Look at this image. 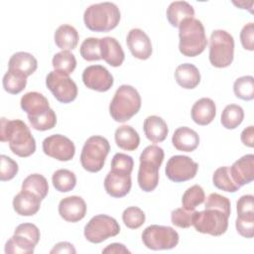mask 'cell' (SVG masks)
Instances as JSON below:
<instances>
[{
  "instance_id": "cell-1",
  "label": "cell",
  "mask_w": 254,
  "mask_h": 254,
  "mask_svg": "<svg viewBox=\"0 0 254 254\" xmlns=\"http://www.w3.org/2000/svg\"><path fill=\"white\" fill-rule=\"evenodd\" d=\"M1 142H8L13 154L21 158L30 157L36 151V141L27 124L20 120L1 118Z\"/></svg>"
},
{
  "instance_id": "cell-2",
  "label": "cell",
  "mask_w": 254,
  "mask_h": 254,
  "mask_svg": "<svg viewBox=\"0 0 254 254\" xmlns=\"http://www.w3.org/2000/svg\"><path fill=\"white\" fill-rule=\"evenodd\" d=\"M164 150L157 145L147 146L140 155L138 185L145 192L153 191L159 183V169L164 161Z\"/></svg>"
},
{
  "instance_id": "cell-3",
  "label": "cell",
  "mask_w": 254,
  "mask_h": 254,
  "mask_svg": "<svg viewBox=\"0 0 254 254\" xmlns=\"http://www.w3.org/2000/svg\"><path fill=\"white\" fill-rule=\"evenodd\" d=\"M179 38V50L186 57H196L200 55L207 45L204 27L195 18L185 19L180 24Z\"/></svg>"
},
{
  "instance_id": "cell-4",
  "label": "cell",
  "mask_w": 254,
  "mask_h": 254,
  "mask_svg": "<svg viewBox=\"0 0 254 254\" xmlns=\"http://www.w3.org/2000/svg\"><path fill=\"white\" fill-rule=\"evenodd\" d=\"M120 11L112 2H101L88 6L83 14L85 27L92 32H108L117 27Z\"/></svg>"
},
{
  "instance_id": "cell-5",
  "label": "cell",
  "mask_w": 254,
  "mask_h": 254,
  "mask_svg": "<svg viewBox=\"0 0 254 254\" xmlns=\"http://www.w3.org/2000/svg\"><path fill=\"white\" fill-rule=\"evenodd\" d=\"M141 108V96L131 85L123 84L117 88L109 104V113L116 122L130 120Z\"/></svg>"
},
{
  "instance_id": "cell-6",
  "label": "cell",
  "mask_w": 254,
  "mask_h": 254,
  "mask_svg": "<svg viewBox=\"0 0 254 254\" xmlns=\"http://www.w3.org/2000/svg\"><path fill=\"white\" fill-rule=\"evenodd\" d=\"M110 151V145L106 138L98 135L89 137L85 142L80 154L82 168L90 173L99 172L105 163Z\"/></svg>"
},
{
  "instance_id": "cell-7",
  "label": "cell",
  "mask_w": 254,
  "mask_h": 254,
  "mask_svg": "<svg viewBox=\"0 0 254 254\" xmlns=\"http://www.w3.org/2000/svg\"><path fill=\"white\" fill-rule=\"evenodd\" d=\"M234 57L233 37L224 30L212 31L209 39V62L218 68L229 66Z\"/></svg>"
},
{
  "instance_id": "cell-8",
  "label": "cell",
  "mask_w": 254,
  "mask_h": 254,
  "mask_svg": "<svg viewBox=\"0 0 254 254\" xmlns=\"http://www.w3.org/2000/svg\"><path fill=\"white\" fill-rule=\"evenodd\" d=\"M228 218L222 211L214 208H205L201 211H194L192 225L197 232L220 236L228 227Z\"/></svg>"
},
{
  "instance_id": "cell-9",
  "label": "cell",
  "mask_w": 254,
  "mask_h": 254,
  "mask_svg": "<svg viewBox=\"0 0 254 254\" xmlns=\"http://www.w3.org/2000/svg\"><path fill=\"white\" fill-rule=\"evenodd\" d=\"M179 233L170 226L153 224L146 227L142 233L144 245L151 250H169L179 243Z\"/></svg>"
},
{
  "instance_id": "cell-10",
  "label": "cell",
  "mask_w": 254,
  "mask_h": 254,
  "mask_svg": "<svg viewBox=\"0 0 254 254\" xmlns=\"http://www.w3.org/2000/svg\"><path fill=\"white\" fill-rule=\"evenodd\" d=\"M120 232L117 220L106 214L93 216L84 226V236L91 243H101L109 237L116 236Z\"/></svg>"
},
{
  "instance_id": "cell-11",
  "label": "cell",
  "mask_w": 254,
  "mask_h": 254,
  "mask_svg": "<svg viewBox=\"0 0 254 254\" xmlns=\"http://www.w3.org/2000/svg\"><path fill=\"white\" fill-rule=\"evenodd\" d=\"M46 85L61 103H69L77 96L76 83L63 72L54 70L48 73Z\"/></svg>"
},
{
  "instance_id": "cell-12",
  "label": "cell",
  "mask_w": 254,
  "mask_h": 254,
  "mask_svg": "<svg viewBox=\"0 0 254 254\" xmlns=\"http://www.w3.org/2000/svg\"><path fill=\"white\" fill-rule=\"evenodd\" d=\"M197 170V163L184 155L172 156L168 160L165 168L166 176L169 180L175 183H183L193 179Z\"/></svg>"
},
{
  "instance_id": "cell-13",
  "label": "cell",
  "mask_w": 254,
  "mask_h": 254,
  "mask_svg": "<svg viewBox=\"0 0 254 254\" xmlns=\"http://www.w3.org/2000/svg\"><path fill=\"white\" fill-rule=\"evenodd\" d=\"M42 147L47 156L61 162L70 161L75 154L73 142L61 134H55L45 138Z\"/></svg>"
},
{
  "instance_id": "cell-14",
  "label": "cell",
  "mask_w": 254,
  "mask_h": 254,
  "mask_svg": "<svg viewBox=\"0 0 254 254\" xmlns=\"http://www.w3.org/2000/svg\"><path fill=\"white\" fill-rule=\"evenodd\" d=\"M82 81L84 85L98 92H105L113 85V76L108 69L100 64L89 65L82 72Z\"/></svg>"
},
{
  "instance_id": "cell-15",
  "label": "cell",
  "mask_w": 254,
  "mask_h": 254,
  "mask_svg": "<svg viewBox=\"0 0 254 254\" xmlns=\"http://www.w3.org/2000/svg\"><path fill=\"white\" fill-rule=\"evenodd\" d=\"M132 186L131 174L110 170L104 179V189L112 197H123L129 193Z\"/></svg>"
},
{
  "instance_id": "cell-16",
  "label": "cell",
  "mask_w": 254,
  "mask_h": 254,
  "mask_svg": "<svg viewBox=\"0 0 254 254\" xmlns=\"http://www.w3.org/2000/svg\"><path fill=\"white\" fill-rule=\"evenodd\" d=\"M127 46L133 57L139 60H147L152 55V44L148 35L141 29H132L126 38Z\"/></svg>"
},
{
  "instance_id": "cell-17",
  "label": "cell",
  "mask_w": 254,
  "mask_h": 254,
  "mask_svg": "<svg viewBox=\"0 0 254 254\" xmlns=\"http://www.w3.org/2000/svg\"><path fill=\"white\" fill-rule=\"evenodd\" d=\"M59 213L67 222H77L86 214V203L81 196H66L59 203Z\"/></svg>"
},
{
  "instance_id": "cell-18",
  "label": "cell",
  "mask_w": 254,
  "mask_h": 254,
  "mask_svg": "<svg viewBox=\"0 0 254 254\" xmlns=\"http://www.w3.org/2000/svg\"><path fill=\"white\" fill-rule=\"evenodd\" d=\"M232 180L238 187L251 183L254 179V155L247 154L229 167Z\"/></svg>"
},
{
  "instance_id": "cell-19",
  "label": "cell",
  "mask_w": 254,
  "mask_h": 254,
  "mask_svg": "<svg viewBox=\"0 0 254 254\" xmlns=\"http://www.w3.org/2000/svg\"><path fill=\"white\" fill-rule=\"evenodd\" d=\"M100 55L109 65L117 67L124 62V51L119 42L112 37H104L100 39Z\"/></svg>"
},
{
  "instance_id": "cell-20",
  "label": "cell",
  "mask_w": 254,
  "mask_h": 254,
  "mask_svg": "<svg viewBox=\"0 0 254 254\" xmlns=\"http://www.w3.org/2000/svg\"><path fill=\"white\" fill-rule=\"evenodd\" d=\"M41 201L42 199L36 194L21 190L13 198V208L19 215L32 216L39 211Z\"/></svg>"
},
{
  "instance_id": "cell-21",
  "label": "cell",
  "mask_w": 254,
  "mask_h": 254,
  "mask_svg": "<svg viewBox=\"0 0 254 254\" xmlns=\"http://www.w3.org/2000/svg\"><path fill=\"white\" fill-rule=\"evenodd\" d=\"M190 115L192 121L197 125H208L216 115V106L214 101L208 97H202L196 100L191 107Z\"/></svg>"
},
{
  "instance_id": "cell-22",
  "label": "cell",
  "mask_w": 254,
  "mask_h": 254,
  "mask_svg": "<svg viewBox=\"0 0 254 254\" xmlns=\"http://www.w3.org/2000/svg\"><path fill=\"white\" fill-rule=\"evenodd\" d=\"M38 67V62L36 58L26 52L15 53L9 60L8 70L19 73L28 77L36 71Z\"/></svg>"
},
{
  "instance_id": "cell-23",
  "label": "cell",
  "mask_w": 254,
  "mask_h": 254,
  "mask_svg": "<svg viewBox=\"0 0 254 254\" xmlns=\"http://www.w3.org/2000/svg\"><path fill=\"white\" fill-rule=\"evenodd\" d=\"M172 143L178 151L192 152L198 147L199 136L194 130L183 126L175 130L172 137Z\"/></svg>"
},
{
  "instance_id": "cell-24",
  "label": "cell",
  "mask_w": 254,
  "mask_h": 254,
  "mask_svg": "<svg viewBox=\"0 0 254 254\" xmlns=\"http://www.w3.org/2000/svg\"><path fill=\"white\" fill-rule=\"evenodd\" d=\"M144 133L149 141L152 143L163 142L169 133L167 123L163 118L157 115H150L144 120Z\"/></svg>"
},
{
  "instance_id": "cell-25",
  "label": "cell",
  "mask_w": 254,
  "mask_h": 254,
  "mask_svg": "<svg viewBox=\"0 0 254 254\" xmlns=\"http://www.w3.org/2000/svg\"><path fill=\"white\" fill-rule=\"evenodd\" d=\"M20 105L28 116H36L50 109L47 97L37 91L25 93L21 98Z\"/></svg>"
},
{
  "instance_id": "cell-26",
  "label": "cell",
  "mask_w": 254,
  "mask_h": 254,
  "mask_svg": "<svg viewBox=\"0 0 254 254\" xmlns=\"http://www.w3.org/2000/svg\"><path fill=\"white\" fill-rule=\"evenodd\" d=\"M177 83L185 89L195 88L200 82V73L198 68L192 64H182L175 70Z\"/></svg>"
},
{
  "instance_id": "cell-27",
  "label": "cell",
  "mask_w": 254,
  "mask_h": 254,
  "mask_svg": "<svg viewBox=\"0 0 254 254\" xmlns=\"http://www.w3.org/2000/svg\"><path fill=\"white\" fill-rule=\"evenodd\" d=\"M114 139L116 145L125 151H134L139 147L140 136L130 125H122L115 130Z\"/></svg>"
},
{
  "instance_id": "cell-28",
  "label": "cell",
  "mask_w": 254,
  "mask_h": 254,
  "mask_svg": "<svg viewBox=\"0 0 254 254\" xmlns=\"http://www.w3.org/2000/svg\"><path fill=\"white\" fill-rule=\"evenodd\" d=\"M166 15L173 27H179L185 19L193 18L194 10L187 1H174L167 8Z\"/></svg>"
},
{
  "instance_id": "cell-29",
  "label": "cell",
  "mask_w": 254,
  "mask_h": 254,
  "mask_svg": "<svg viewBox=\"0 0 254 254\" xmlns=\"http://www.w3.org/2000/svg\"><path fill=\"white\" fill-rule=\"evenodd\" d=\"M54 39L59 49L69 51L76 48L78 43V33L73 26L64 24L56 30Z\"/></svg>"
},
{
  "instance_id": "cell-30",
  "label": "cell",
  "mask_w": 254,
  "mask_h": 254,
  "mask_svg": "<svg viewBox=\"0 0 254 254\" xmlns=\"http://www.w3.org/2000/svg\"><path fill=\"white\" fill-rule=\"evenodd\" d=\"M22 190L30 191L43 200L49 191L48 181L40 174L29 175L22 183Z\"/></svg>"
},
{
  "instance_id": "cell-31",
  "label": "cell",
  "mask_w": 254,
  "mask_h": 254,
  "mask_svg": "<svg viewBox=\"0 0 254 254\" xmlns=\"http://www.w3.org/2000/svg\"><path fill=\"white\" fill-rule=\"evenodd\" d=\"M52 182L54 188L60 192H67L74 189L76 177L74 173L66 169H60L53 174Z\"/></svg>"
},
{
  "instance_id": "cell-32",
  "label": "cell",
  "mask_w": 254,
  "mask_h": 254,
  "mask_svg": "<svg viewBox=\"0 0 254 254\" xmlns=\"http://www.w3.org/2000/svg\"><path fill=\"white\" fill-rule=\"evenodd\" d=\"M243 119V108L237 104H228L221 113L220 122L226 129H235L242 123Z\"/></svg>"
},
{
  "instance_id": "cell-33",
  "label": "cell",
  "mask_w": 254,
  "mask_h": 254,
  "mask_svg": "<svg viewBox=\"0 0 254 254\" xmlns=\"http://www.w3.org/2000/svg\"><path fill=\"white\" fill-rule=\"evenodd\" d=\"M212 183L215 188L227 192H235L240 188L232 180L229 167L227 166L219 167L214 171L212 176Z\"/></svg>"
},
{
  "instance_id": "cell-34",
  "label": "cell",
  "mask_w": 254,
  "mask_h": 254,
  "mask_svg": "<svg viewBox=\"0 0 254 254\" xmlns=\"http://www.w3.org/2000/svg\"><path fill=\"white\" fill-rule=\"evenodd\" d=\"M52 64L55 70L69 75L76 66V60L69 51H62L54 56Z\"/></svg>"
},
{
  "instance_id": "cell-35",
  "label": "cell",
  "mask_w": 254,
  "mask_h": 254,
  "mask_svg": "<svg viewBox=\"0 0 254 254\" xmlns=\"http://www.w3.org/2000/svg\"><path fill=\"white\" fill-rule=\"evenodd\" d=\"M233 91L235 96L242 100H252L254 98V77L252 75L238 77L233 83Z\"/></svg>"
},
{
  "instance_id": "cell-36",
  "label": "cell",
  "mask_w": 254,
  "mask_h": 254,
  "mask_svg": "<svg viewBox=\"0 0 254 254\" xmlns=\"http://www.w3.org/2000/svg\"><path fill=\"white\" fill-rule=\"evenodd\" d=\"M35 246L32 242L26 238L14 234L5 244L6 254H31L35 250Z\"/></svg>"
},
{
  "instance_id": "cell-37",
  "label": "cell",
  "mask_w": 254,
  "mask_h": 254,
  "mask_svg": "<svg viewBox=\"0 0 254 254\" xmlns=\"http://www.w3.org/2000/svg\"><path fill=\"white\" fill-rule=\"evenodd\" d=\"M205 199L203 189L198 185H193L189 188L183 194L182 204L185 209L194 210V208L201 204Z\"/></svg>"
},
{
  "instance_id": "cell-38",
  "label": "cell",
  "mask_w": 254,
  "mask_h": 254,
  "mask_svg": "<svg viewBox=\"0 0 254 254\" xmlns=\"http://www.w3.org/2000/svg\"><path fill=\"white\" fill-rule=\"evenodd\" d=\"M28 119L31 126L38 131H47L53 129L57 124V116L52 108L39 115L28 116Z\"/></svg>"
},
{
  "instance_id": "cell-39",
  "label": "cell",
  "mask_w": 254,
  "mask_h": 254,
  "mask_svg": "<svg viewBox=\"0 0 254 254\" xmlns=\"http://www.w3.org/2000/svg\"><path fill=\"white\" fill-rule=\"evenodd\" d=\"M3 87L10 94L20 93L27 84V77L8 70L3 76Z\"/></svg>"
},
{
  "instance_id": "cell-40",
  "label": "cell",
  "mask_w": 254,
  "mask_h": 254,
  "mask_svg": "<svg viewBox=\"0 0 254 254\" xmlns=\"http://www.w3.org/2000/svg\"><path fill=\"white\" fill-rule=\"evenodd\" d=\"M80 56L87 62L101 60L100 55V39L98 38H86L80 45Z\"/></svg>"
},
{
  "instance_id": "cell-41",
  "label": "cell",
  "mask_w": 254,
  "mask_h": 254,
  "mask_svg": "<svg viewBox=\"0 0 254 254\" xmlns=\"http://www.w3.org/2000/svg\"><path fill=\"white\" fill-rule=\"evenodd\" d=\"M145 213L138 206H129L124 209L122 213V220L124 224L130 229H137L145 223Z\"/></svg>"
},
{
  "instance_id": "cell-42",
  "label": "cell",
  "mask_w": 254,
  "mask_h": 254,
  "mask_svg": "<svg viewBox=\"0 0 254 254\" xmlns=\"http://www.w3.org/2000/svg\"><path fill=\"white\" fill-rule=\"evenodd\" d=\"M194 210H188L184 207H179L171 212L172 223L180 228H189L192 225Z\"/></svg>"
},
{
  "instance_id": "cell-43",
  "label": "cell",
  "mask_w": 254,
  "mask_h": 254,
  "mask_svg": "<svg viewBox=\"0 0 254 254\" xmlns=\"http://www.w3.org/2000/svg\"><path fill=\"white\" fill-rule=\"evenodd\" d=\"M204 207L220 210L227 216L230 215V211H231L230 200L226 196L221 195L216 192H212L207 196Z\"/></svg>"
},
{
  "instance_id": "cell-44",
  "label": "cell",
  "mask_w": 254,
  "mask_h": 254,
  "mask_svg": "<svg viewBox=\"0 0 254 254\" xmlns=\"http://www.w3.org/2000/svg\"><path fill=\"white\" fill-rule=\"evenodd\" d=\"M18 164L6 155L0 156V180L7 182L12 180L18 173Z\"/></svg>"
},
{
  "instance_id": "cell-45",
  "label": "cell",
  "mask_w": 254,
  "mask_h": 254,
  "mask_svg": "<svg viewBox=\"0 0 254 254\" xmlns=\"http://www.w3.org/2000/svg\"><path fill=\"white\" fill-rule=\"evenodd\" d=\"M134 167V161L131 156L124 153H117L113 156L111 161V170H116L131 174Z\"/></svg>"
},
{
  "instance_id": "cell-46",
  "label": "cell",
  "mask_w": 254,
  "mask_h": 254,
  "mask_svg": "<svg viewBox=\"0 0 254 254\" xmlns=\"http://www.w3.org/2000/svg\"><path fill=\"white\" fill-rule=\"evenodd\" d=\"M14 234H17V235H20V236L26 238L27 240L32 242L34 245L38 244V242L40 240V236H41L39 228L33 223L19 224L16 227Z\"/></svg>"
},
{
  "instance_id": "cell-47",
  "label": "cell",
  "mask_w": 254,
  "mask_h": 254,
  "mask_svg": "<svg viewBox=\"0 0 254 254\" xmlns=\"http://www.w3.org/2000/svg\"><path fill=\"white\" fill-rule=\"evenodd\" d=\"M237 232L245 237L252 238L254 236V215L250 216H238L235 221Z\"/></svg>"
},
{
  "instance_id": "cell-48",
  "label": "cell",
  "mask_w": 254,
  "mask_h": 254,
  "mask_svg": "<svg viewBox=\"0 0 254 254\" xmlns=\"http://www.w3.org/2000/svg\"><path fill=\"white\" fill-rule=\"evenodd\" d=\"M238 216L254 215V196L252 194L242 195L236 203Z\"/></svg>"
},
{
  "instance_id": "cell-49",
  "label": "cell",
  "mask_w": 254,
  "mask_h": 254,
  "mask_svg": "<svg viewBox=\"0 0 254 254\" xmlns=\"http://www.w3.org/2000/svg\"><path fill=\"white\" fill-rule=\"evenodd\" d=\"M240 42L242 47L248 51H254V24H246L240 32Z\"/></svg>"
},
{
  "instance_id": "cell-50",
  "label": "cell",
  "mask_w": 254,
  "mask_h": 254,
  "mask_svg": "<svg viewBox=\"0 0 254 254\" xmlns=\"http://www.w3.org/2000/svg\"><path fill=\"white\" fill-rule=\"evenodd\" d=\"M241 142L247 146L252 148L254 146V126L250 125L246 127L242 132H241Z\"/></svg>"
},
{
  "instance_id": "cell-51",
  "label": "cell",
  "mask_w": 254,
  "mask_h": 254,
  "mask_svg": "<svg viewBox=\"0 0 254 254\" xmlns=\"http://www.w3.org/2000/svg\"><path fill=\"white\" fill-rule=\"evenodd\" d=\"M75 252H76V250L73 247V245L69 242H66V241L59 242L50 251L51 254H54V253H61V254L62 253H75Z\"/></svg>"
},
{
  "instance_id": "cell-52",
  "label": "cell",
  "mask_w": 254,
  "mask_h": 254,
  "mask_svg": "<svg viewBox=\"0 0 254 254\" xmlns=\"http://www.w3.org/2000/svg\"><path fill=\"white\" fill-rule=\"evenodd\" d=\"M102 253H114V254H123V253H130V251L126 248L124 244L121 243H111L107 245L103 250Z\"/></svg>"
}]
</instances>
